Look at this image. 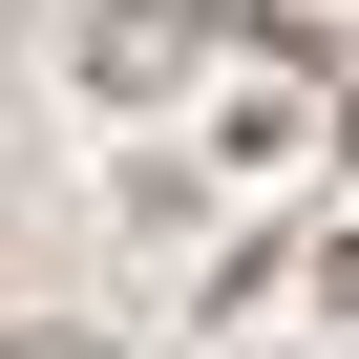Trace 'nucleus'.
Segmentation results:
<instances>
[{
    "label": "nucleus",
    "instance_id": "nucleus-1",
    "mask_svg": "<svg viewBox=\"0 0 359 359\" xmlns=\"http://www.w3.org/2000/svg\"><path fill=\"white\" fill-rule=\"evenodd\" d=\"M233 43V0H106V22H64V64H85V106H169Z\"/></svg>",
    "mask_w": 359,
    "mask_h": 359
},
{
    "label": "nucleus",
    "instance_id": "nucleus-2",
    "mask_svg": "<svg viewBox=\"0 0 359 359\" xmlns=\"http://www.w3.org/2000/svg\"><path fill=\"white\" fill-rule=\"evenodd\" d=\"M317 317H359V233H317Z\"/></svg>",
    "mask_w": 359,
    "mask_h": 359
},
{
    "label": "nucleus",
    "instance_id": "nucleus-3",
    "mask_svg": "<svg viewBox=\"0 0 359 359\" xmlns=\"http://www.w3.org/2000/svg\"><path fill=\"white\" fill-rule=\"evenodd\" d=\"M317 148H338V169H359V85H338V106H317Z\"/></svg>",
    "mask_w": 359,
    "mask_h": 359
}]
</instances>
